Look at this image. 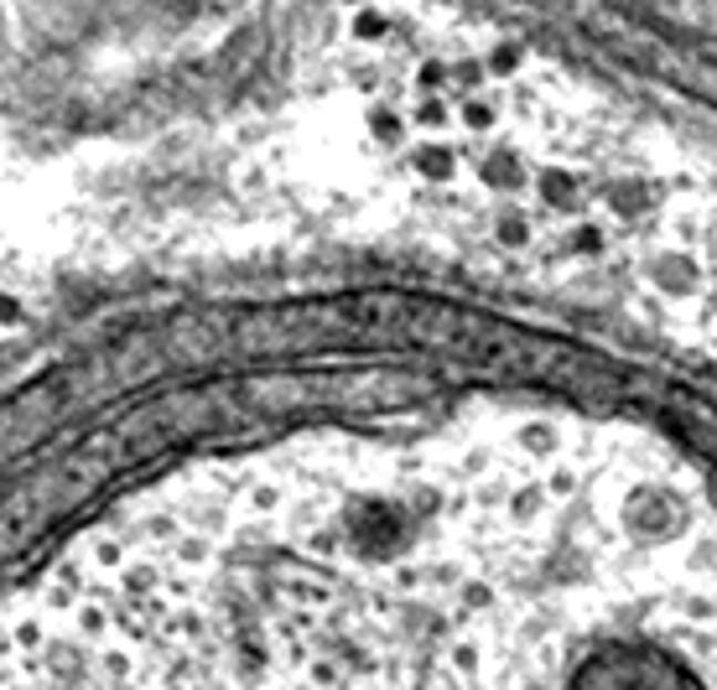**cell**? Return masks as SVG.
I'll list each match as a JSON object with an SVG mask.
<instances>
[{
  "label": "cell",
  "mask_w": 717,
  "mask_h": 690,
  "mask_svg": "<svg viewBox=\"0 0 717 690\" xmlns=\"http://www.w3.org/2000/svg\"><path fill=\"white\" fill-rule=\"evenodd\" d=\"M707 437L495 405L204 462L0 597V690H713Z\"/></svg>",
  "instance_id": "1"
},
{
  "label": "cell",
  "mask_w": 717,
  "mask_h": 690,
  "mask_svg": "<svg viewBox=\"0 0 717 690\" xmlns=\"http://www.w3.org/2000/svg\"><path fill=\"white\" fill-rule=\"evenodd\" d=\"M333 0H0V146L125 151L291 104Z\"/></svg>",
  "instance_id": "2"
},
{
  "label": "cell",
  "mask_w": 717,
  "mask_h": 690,
  "mask_svg": "<svg viewBox=\"0 0 717 690\" xmlns=\"http://www.w3.org/2000/svg\"><path fill=\"white\" fill-rule=\"evenodd\" d=\"M478 36L578 84L630 125L707 151L713 0H443Z\"/></svg>",
  "instance_id": "3"
}]
</instances>
